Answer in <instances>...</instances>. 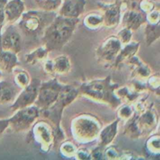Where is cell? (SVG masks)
Segmentation results:
<instances>
[{"instance_id": "2e32d148", "label": "cell", "mask_w": 160, "mask_h": 160, "mask_svg": "<svg viewBox=\"0 0 160 160\" xmlns=\"http://www.w3.org/2000/svg\"><path fill=\"white\" fill-rule=\"evenodd\" d=\"M122 18L123 28H127L131 31H137L142 25L146 23V14L142 11L131 9L125 11Z\"/></svg>"}, {"instance_id": "6da1fadb", "label": "cell", "mask_w": 160, "mask_h": 160, "mask_svg": "<svg viewBox=\"0 0 160 160\" xmlns=\"http://www.w3.org/2000/svg\"><path fill=\"white\" fill-rule=\"evenodd\" d=\"M79 21V18L56 15L42 33L44 46L48 52L62 49L72 38Z\"/></svg>"}, {"instance_id": "8992f818", "label": "cell", "mask_w": 160, "mask_h": 160, "mask_svg": "<svg viewBox=\"0 0 160 160\" xmlns=\"http://www.w3.org/2000/svg\"><path fill=\"white\" fill-rule=\"evenodd\" d=\"M28 142L37 144L44 152H48L55 145V128L48 120H36L30 128Z\"/></svg>"}, {"instance_id": "b9f144b4", "label": "cell", "mask_w": 160, "mask_h": 160, "mask_svg": "<svg viewBox=\"0 0 160 160\" xmlns=\"http://www.w3.org/2000/svg\"><path fill=\"white\" fill-rule=\"evenodd\" d=\"M2 72L1 70H0V79H1V78H2Z\"/></svg>"}, {"instance_id": "5bb4252c", "label": "cell", "mask_w": 160, "mask_h": 160, "mask_svg": "<svg viewBox=\"0 0 160 160\" xmlns=\"http://www.w3.org/2000/svg\"><path fill=\"white\" fill-rule=\"evenodd\" d=\"M71 62L68 56H57L54 59H48L44 63V70L49 74H67L71 70Z\"/></svg>"}, {"instance_id": "8d00e7d4", "label": "cell", "mask_w": 160, "mask_h": 160, "mask_svg": "<svg viewBox=\"0 0 160 160\" xmlns=\"http://www.w3.org/2000/svg\"><path fill=\"white\" fill-rule=\"evenodd\" d=\"M160 20V13L159 9H154L152 11L146 14V23H158Z\"/></svg>"}, {"instance_id": "60d3db41", "label": "cell", "mask_w": 160, "mask_h": 160, "mask_svg": "<svg viewBox=\"0 0 160 160\" xmlns=\"http://www.w3.org/2000/svg\"><path fill=\"white\" fill-rule=\"evenodd\" d=\"M9 118L0 119V138L3 135L6 130L9 128Z\"/></svg>"}, {"instance_id": "5b68a950", "label": "cell", "mask_w": 160, "mask_h": 160, "mask_svg": "<svg viewBox=\"0 0 160 160\" xmlns=\"http://www.w3.org/2000/svg\"><path fill=\"white\" fill-rule=\"evenodd\" d=\"M54 11H35L24 12L19 19L18 27L28 35H37L43 33L44 30L56 17Z\"/></svg>"}, {"instance_id": "7a4b0ae2", "label": "cell", "mask_w": 160, "mask_h": 160, "mask_svg": "<svg viewBox=\"0 0 160 160\" xmlns=\"http://www.w3.org/2000/svg\"><path fill=\"white\" fill-rule=\"evenodd\" d=\"M119 84L112 82V77L84 82L78 88L79 95L99 102L106 103L113 109L120 107L122 101L116 95L115 91Z\"/></svg>"}, {"instance_id": "1f68e13d", "label": "cell", "mask_w": 160, "mask_h": 160, "mask_svg": "<svg viewBox=\"0 0 160 160\" xmlns=\"http://www.w3.org/2000/svg\"><path fill=\"white\" fill-rule=\"evenodd\" d=\"M159 73H155L153 75H150L148 78V90H151L152 92H156L158 95H159V85H160V81H159Z\"/></svg>"}, {"instance_id": "f546056e", "label": "cell", "mask_w": 160, "mask_h": 160, "mask_svg": "<svg viewBox=\"0 0 160 160\" xmlns=\"http://www.w3.org/2000/svg\"><path fill=\"white\" fill-rule=\"evenodd\" d=\"M160 138L159 134H154L148 139L146 142V148L152 154H159Z\"/></svg>"}, {"instance_id": "3957f363", "label": "cell", "mask_w": 160, "mask_h": 160, "mask_svg": "<svg viewBox=\"0 0 160 160\" xmlns=\"http://www.w3.org/2000/svg\"><path fill=\"white\" fill-rule=\"evenodd\" d=\"M78 95V88L67 84V87L61 92L57 100L50 107L41 112V114L48 119V121L51 122L55 128L54 147L60 145L61 142H63L65 138L63 131L60 128V122L64 109L73 102Z\"/></svg>"}, {"instance_id": "603a6c76", "label": "cell", "mask_w": 160, "mask_h": 160, "mask_svg": "<svg viewBox=\"0 0 160 160\" xmlns=\"http://www.w3.org/2000/svg\"><path fill=\"white\" fill-rule=\"evenodd\" d=\"M115 93L120 99H123V101L127 102H132L135 101L141 95L140 92L132 87L131 84L129 85H125L123 87H118L115 91Z\"/></svg>"}, {"instance_id": "d590c367", "label": "cell", "mask_w": 160, "mask_h": 160, "mask_svg": "<svg viewBox=\"0 0 160 160\" xmlns=\"http://www.w3.org/2000/svg\"><path fill=\"white\" fill-rule=\"evenodd\" d=\"M138 6L141 11L145 14H148L156 9V5L153 0H141L138 3Z\"/></svg>"}, {"instance_id": "484cf974", "label": "cell", "mask_w": 160, "mask_h": 160, "mask_svg": "<svg viewBox=\"0 0 160 160\" xmlns=\"http://www.w3.org/2000/svg\"><path fill=\"white\" fill-rule=\"evenodd\" d=\"M146 23L145 30V42L147 46H150L154 43L160 36V24L158 23Z\"/></svg>"}, {"instance_id": "d6a6232c", "label": "cell", "mask_w": 160, "mask_h": 160, "mask_svg": "<svg viewBox=\"0 0 160 160\" xmlns=\"http://www.w3.org/2000/svg\"><path fill=\"white\" fill-rule=\"evenodd\" d=\"M117 38L121 42L122 45H126L129 43L132 38V31L127 28H123V29L120 30L117 34Z\"/></svg>"}, {"instance_id": "277c9868", "label": "cell", "mask_w": 160, "mask_h": 160, "mask_svg": "<svg viewBox=\"0 0 160 160\" xmlns=\"http://www.w3.org/2000/svg\"><path fill=\"white\" fill-rule=\"evenodd\" d=\"M102 130V123L95 116L82 113L73 119L71 131L77 142L88 144L96 140Z\"/></svg>"}, {"instance_id": "d4e9b609", "label": "cell", "mask_w": 160, "mask_h": 160, "mask_svg": "<svg viewBox=\"0 0 160 160\" xmlns=\"http://www.w3.org/2000/svg\"><path fill=\"white\" fill-rule=\"evenodd\" d=\"M123 134L130 138H139L142 137L140 130L137 123V113H134L132 117L128 119V122L124 126Z\"/></svg>"}, {"instance_id": "4dcf8cb0", "label": "cell", "mask_w": 160, "mask_h": 160, "mask_svg": "<svg viewBox=\"0 0 160 160\" xmlns=\"http://www.w3.org/2000/svg\"><path fill=\"white\" fill-rule=\"evenodd\" d=\"M43 10L54 11L61 6L62 0H37Z\"/></svg>"}, {"instance_id": "ba28073f", "label": "cell", "mask_w": 160, "mask_h": 160, "mask_svg": "<svg viewBox=\"0 0 160 160\" xmlns=\"http://www.w3.org/2000/svg\"><path fill=\"white\" fill-rule=\"evenodd\" d=\"M40 115V109L35 105L18 109L9 118V128L15 132H24L29 131Z\"/></svg>"}, {"instance_id": "ab89813d", "label": "cell", "mask_w": 160, "mask_h": 160, "mask_svg": "<svg viewBox=\"0 0 160 160\" xmlns=\"http://www.w3.org/2000/svg\"><path fill=\"white\" fill-rule=\"evenodd\" d=\"M77 159H92L91 152L86 148H81L77 150L76 155L74 156Z\"/></svg>"}, {"instance_id": "30bf717a", "label": "cell", "mask_w": 160, "mask_h": 160, "mask_svg": "<svg viewBox=\"0 0 160 160\" xmlns=\"http://www.w3.org/2000/svg\"><path fill=\"white\" fill-rule=\"evenodd\" d=\"M23 39L17 27L13 23L4 26L0 37V50L9 51L17 54L21 51Z\"/></svg>"}, {"instance_id": "ac0fdd59", "label": "cell", "mask_w": 160, "mask_h": 160, "mask_svg": "<svg viewBox=\"0 0 160 160\" xmlns=\"http://www.w3.org/2000/svg\"><path fill=\"white\" fill-rule=\"evenodd\" d=\"M127 62L131 67V77L134 79L139 81L148 79V77L152 74V69L149 66L136 55L132 56Z\"/></svg>"}, {"instance_id": "9c48e42d", "label": "cell", "mask_w": 160, "mask_h": 160, "mask_svg": "<svg viewBox=\"0 0 160 160\" xmlns=\"http://www.w3.org/2000/svg\"><path fill=\"white\" fill-rule=\"evenodd\" d=\"M41 83L42 81L39 78H32L29 84L20 91L9 109L12 111H17L34 105L37 99Z\"/></svg>"}, {"instance_id": "74e56055", "label": "cell", "mask_w": 160, "mask_h": 160, "mask_svg": "<svg viewBox=\"0 0 160 160\" xmlns=\"http://www.w3.org/2000/svg\"><path fill=\"white\" fill-rule=\"evenodd\" d=\"M8 0H0V37H1L2 30L6 24L5 18V6Z\"/></svg>"}, {"instance_id": "4316f807", "label": "cell", "mask_w": 160, "mask_h": 160, "mask_svg": "<svg viewBox=\"0 0 160 160\" xmlns=\"http://www.w3.org/2000/svg\"><path fill=\"white\" fill-rule=\"evenodd\" d=\"M84 24L90 30H98L103 25L102 14L92 12L88 14L84 19Z\"/></svg>"}, {"instance_id": "8fae6325", "label": "cell", "mask_w": 160, "mask_h": 160, "mask_svg": "<svg viewBox=\"0 0 160 160\" xmlns=\"http://www.w3.org/2000/svg\"><path fill=\"white\" fill-rule=\"evenodd\" d=\"M122 45L117 36H109L102 42L96 49L97 59L103 63L112 66L116 57L121 49Z\"/></svg>"}, {"instance_id": "4fadbf2b", "label": "cell", "mask_w": 160, "mask_h": 160, "mask_svg": "<svg viewBox=\"0 0 160 160\" xmlns=\"http://www.w3.org/2000/svg\"><path fill=\"white\" fill-rule=\"evenodd\" d=\"M99 6L104 11L103 25L107 28H113L118 25L121 20L122 2H116L113 3H99Z\"/></svg>"}, {"instance_id": "f1b7e54d", "label": "cell", "mask_w": 160, "mask_h": 160, "mask_svg": "<svg viewBox=\"0 0 160 160\" xmlns=\"http://www.w3.org/2000/svg\"><path fill=\"white\" fill-rule=\"evenodd\" d=\"M77 150H78V148L76 145L71 141H63L59 145L60 153L67 158L74 157Z\"/></svg>"}, {"instance_id": "44dd1931", "label": "cell", "mask_w": 160, "mask_h": 160, "mask_svg": "<svg viewBox=\"0 0 160 160\" xmlns=\"http://www.w3.org/2000/svg\"><path fill=\"white\" fill-rule=\"evenodd\" d=\"M120 119L114 120L112 123L107 125L105 128H102L98 134V145L103 148L110 145L114 140L118 132V125Z\"/></svg>"}, {"instance_id": "e575fe53", "label": "cell", "mask_w": 160, "mask_h": 160, "mask_svg": "<svg viewBox=\"0 0 160 160\" xmlns=\"http://www.w3.org/2000/svg\"><path fill=\"white\" fill-rule=\"evenodd\" d=\"M133 114H134L133 109L129 105H123V106H120V109H118V112H117V115H118L120 120L121 119L128 120L132 117Z\"/></svg>"}, {"instance_id": "9a60e30c", "label": "cell", "mask_w": 160, "mask_h": 160, "mask_svg": "<svg viewBox=\"0 0 160 160\" xmlns=\"http://www.w3.org/2000/svg\"><path fill=\"white\" fill-rule=\"evenodd\" d=\"M86 0H65L62 2L59 14L69 18H79L84 12Z\"/></svg>"}, {"instance_id": "f35d334b", "label": "cell", "mask_w": 160, "mask_h": 160, "mask_svg": "<svg viewBox=\"0 0 160 160\" xmlns=\"http://www.w3.org/2000/svg\"><path fill=\"white\" fill-rule=\"evenodd\" d=\"M104 149L105 148L99 146V145H98L96 148H94L91 152V157H92V159H104Z\"/></svg>"}, {"instance_id": "52a82bcc", "label": "cell", "mask_w": 160, "mask_h": 160, "mask_svg": "<svg viewBox=\"0 0 160 160\" xmlns=\"http://www.w3.org/2000/svg\"><path fill=\"white\" fill-rule=\"evenodd\" d=\"M67 84H62L56 78L41 83L35 105L40 112L48 109L59 98L61 92L64 90Z\"/></svg>"}, {"instance_id": "d6986e66", "label": "cell", "mask_w": 160, "mask_h": 160, "mask_svg": "<svg viewBox=\"0 0 160 160\" xmlns=\"http://www.w3.org/2000/svg\"><path fill=\"white\" fill-rule=\"evenodd\" d=\"M21 90L14 82L0 79V105L13 102Z\"/></svg>"}, {"instance_id": "cb8c5ba5", "label": "cell", "mask_w": 160, "mask_h": 160, "mask_svg": "<svg viewBox=\"0 0 160 160\" xmlns=\"http://www.w3.org/2000/svg\"><path fill=\"white\" fill-rule=\"evenodd\" d=\"M48 52H49L48 51V49L44 45H42L34 49L31 52L27 54L24 57L25 62L28 65H34L38 62L45 60Z\"/></svg>"}, {"instance_id": "e0dca14e", "label": "cell", "mask_w": 160, "mask_h": 160, "mask_svg": "<svg viewBox=\"0 0 160 160\" xmlns=\"http://www.w3.org/2000/svg\"><path fill=\"white\" fill-rule=\"evenodd\" d=\"M25 9L26 6L23 0H8L5 6L6 23L12 24L19 20Z\"/></svg>"}, {"instance_id": "836d02e7", "label": "cell", "mask_w": 160, "mask_h": 160, "mask_svg": "<svg viewBox=\"0 0 160 160\" xmlns=\"http://www.w3.org/2000/svg\"><path fill=\"white\" fill-rule=\"evenodd\" d=\"M120 152L116 146H106L104 149L105 159H119Z\"/></svg>"}, {"instance_id": "7402d4cb", "label": "cell", "mask_w": 160, "mask_h": 160, "mask_svg": "<svg viewBox=\"0 0 160 160\" xmlns=\"http://www.w3.org/2000/svg\"><path fill=\"white\" fill-rule=\"evenodd\" d=\"M19 59L17 54L9 51L0 50V70L6 73H12L18 67Z\"/></svg>"}, {"instance_id": "7c38bea8", "label": "cell", "mask_w": 160, "mask_h": 160, "mask_svg": "<svg viewBox=\"0 0 160 160\" xmlns=\"http://www.w3.org/2000/svg\"><path fill=\"white\" fill-rule=\"evenodd\" d=\"M137 123L142 137L148 136L159 124V115L152 106H150L140 113H137Z\"/></svg>"}, {"instance_id": "ffe728a7", "label": "cell", "mask_w": 160, "mask_h": 160, "mask_svg": "<svg viewBox=\"0 0 160 160\" xmlns=\"http://www.w3.org/2000/svg\"><path fill=\"white\" fill-rule=\"evenodd\" d=\"M139 48H140V42H131V41L129 43L124 45V47L121 48V49L119 52L112 67L117 68L123 62H128L132 56L137 54Z\"/></svg>"}, {"instance_id": "83f0119b", "label": "cell", "mask_w": 160, "mask_h": 160, "mask_svg": "<svg viewBox=\"0 0 160 160\" xmlns=\"http://www.w3.org/2000/svg\"><path fill=\"white\" fill-rule=\"evenodd\" d=\"M12 73L14 75V84L20 89L26 87L31 81V76L27 70L16 67Z\"/></svg>"}]
</instances>
